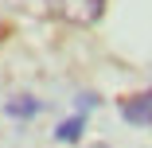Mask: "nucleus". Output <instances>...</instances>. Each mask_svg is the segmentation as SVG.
Here are the masks:
<instances>
[{
    "label": "nucleus",
    "instance_id": "2",
    "mask_svg": "<svg viewBox=\"0 0 152 148\" xmlns=\"http://www.w3.org/2000/svg\"><path fill=\"white\" fill-rule=\"evenodd\" d=\"M39 109H43V101L31 98V94H16V98L4 101V113L12 121H31V117H39Z\"/></svg>",
    "mask_w": 152,
    "mask_h": 148
},
{
    "label": "nucleus",
    "instance_id": "1",
    "mask_svg": "<svg viewBox=\"0 0 152 148\" xmlns=\"http://www.w3.org/2000/svg\"><path fill=\"white\" fill-rule=\"evenodd\" d=\"M121 117H125V125L152 129V90H140V94L125 98L121 101Z\"/></svg>",
    "mask_w": 152,
    "mask_h": 148
},
{
    "label": "nucleus",
    "instance_id": "3",
    "mask_svg": "<svg viewBox=\"0 0 152 148\" xmlns=\"http://www.w3.org/2000/svg\"><path fill=\"white\" fill-rule=\"evenodd\" d=\"M82 133H86V113H74V117H66V121L55 129V140L58 144H78Z\"/></svg>",
    "mask_w": 152,
    "mask_h": 148
}]
</instances>
